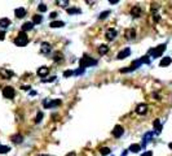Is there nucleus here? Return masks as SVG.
I'll list each match as a JSON object with an SVG mask.
<instances>
[{
    "instance_id": "obj_30",
    "label": "nucleus",
    "mask_w": 172,
    "mask_h": 156,
    "mask_svg": "<svg viewBox=\"0 0 172 156\" xmlns=\"http://www.w3.org/2000/svg\"><path fill=\"white\" fill-rule=\"evenodd\" d=\"M8 151H10V147H8V146H0V154H7Z\"/></svg>"
},
{
    "instance_id": "obj_7",
    "label": "nucleus",
    "mask_w": 172,
    "mask_h": 156,
    "mask_svg": "<svg viewBox=\"0 0 172 156\" xmlns=\"http://www.w3.org/2000/svg\"><path fill=\"white\" fill-rule=\"evenodd\" d=\"M123 133H124L123 126H120V125H115V126H114V129H113V135H114L115 138H120V137L123 135Z\"/></svg>"
},
{
    "instance_id": "obj_16",
    "label": "nucleus",
    "mask_w": 172,
    "mask_h": 156,
    "mask_svg": "<svg viewBox=\"0 0 172 156\" xmlns=\"http://www.w3.org/2000/svg\"><path fill=\"white\" fill-rule=\"evenodd\" d=\"M154 135V133L153 131H149V133H146L145 135H144V139H142V144H141V147H145L146 146V143L151 139V137Z\"/></svg>"
},
{
    "instance_id": "obj_35",
    "label": "nucleus",
    "mask_w": 172,
    "mask_h": 156,
    "mask_svg": "<svg viewBox=\"0 0 172 156\" xmlns=\"http://www.w3.org/2000/svg\"><path fill=\"white\" fill-rule=\"evenodd\" d=\"M83 72H84V69H82V68H79V69H78L76 72H74V74H76V76H79V74H82Z\"/></svg>"
},
{
    "instance_id": "obj_3",
    "label": "nucleus",
    "mask_w": 172,
    "mask_h": 156,
    "mask_svg": "<svg viewBox=\"0 0 172 156\" xmlns=\"http://www.w3.org/2000/svg\"><path fill=\"white\" fill-rule=\"evenodd\" d=\"M164 49H166V44H161V46H158V47H155V48L149 49V55H150L153 59H157V57H161V56H162V53L164 52Z\"/></svg>"
},
{
    "instance_id": "obj_33",
    "label": "nucleus",
    "mask_w": 172,
    "mask_h": 156,
    "mask_svg": "<svg viewBox=\"0 0 172 156\" xmlns=\"http://www.w3.org/2000/svg\"><path fill=\"white\" fill-rule=\"evenodd\" d=\"M72 74H74V72H72V70H65V72H64V77H65V78L70 77V76H72Z\"/></svg>"
},
{
    "instance_id": "obj_25",
    "label": "nucleus",
    "mask_w": 172,
    "mask_h": 156,
    "mask_svg": "<svg viewBox=\"0 0 172 156\" xmlns=\"http://www.w3.org/2000/svg\"><path fill=\"white\" fill-rule=\"evenodd\" d=\"M107 52H109V47H107L106 44H102V46L99 47V53H100V55H106Z\"/></svg>"
},
{
    "instance_id": "obj_21",
    "label": "nucleus",
    "mask_w": 172,
    "mask_h": 156,
    "mask_svg": "<svg viewBox=\"0 0 172 156\" xmlns=\"http://www.w3.org/2000/svg\"><path fill=\"white\" fill-rule=\"evenodd\" d=\"M171 63H172L171 57H168V56H167V57H163V59L161 60L159 65H161V66H168V65H170Z\"/></svg>"
},
{
    "instance_id": "obj_6",
    "label": "nucleus",
    "mask_w": 172,
    "mask_h": 156,
    "mask_svg": "<svg viewBox=\"0 0 172 156\" xmlns=\"http://www.w3.org/2000/svg\"><path fill=\"white\" fill-rule=\"evenodd\" d=\"M116 35H118V31H116L115 29H113V27L107 29L106 33H105V38L107 39V40H113V39H115L116 38Z\"/></svg>"
},
{
    "instance_id": "obj_32",
    "label": "nucleus",
    "mask_w": 172,
    "mask_h": 156,
    "mask_svg": "<svg viewBox=\"0 0 172 156\" xmlns=\"http://www.w3.org/2000/svg\"><path fill=\"white\" fill-rule=\"evenodd\" d=\"M41 118H43V113H41V112H38L36 118H35V122H36V124H39V122L41 121Z\"/></svg>"
},
{
    "instance_id": "obj_45",
    "label": "nucleus",
    "mask_w": 172,
    "mask_h": 156,
    "mask_svg": "<svg viewBox=\"0 0 172 156\" xmlns=\"http://www.w3.org/2000/svg\"><path fill=\"white\" fill-rule=\"evenodd\" d=\"M168 147H170V148H171V150H172V142H171V143H170V144H168Z\"/></svg>"
},
{
    "instance_id": "obj_11",
    "label": "nucleus",
    "mask_w": 172,
    "mask_h": 156,
    "mask_svg": "<svg viewBox=\"0 0 172 156\" xmlns=\"http://www.w3.org/2000/svg\"><path fill=\"white\" fill-rule=\"evenodd\" d=\"M130 55H131V49H130V48H124L123 51H120V52L118 53V56H116V57H118L119 60H123V59L128 57Z\"/></svg>"
},
{
    "instance_id": "obj_37",
    "label": "nucleus",
    "mask_w": 172,
    "mask_h": 156,
    "mask_svg": "<svg viewBox=\"0 0 172 156\" xmlns=\"http://www.w3.org/2000/svg\"><path fill=\"white\" fill-rule=\"evenodd\" d=\"M56 17H57V13L56 12H52L51 16H49V18H56Z\"/></svg>"
},
{
    "instance_id": "obj_28",
    "label": "nucleus",
    "mask_w": 172,
    "mask_h": 156,
    "mask_svg": "<svg viewBox=\"0 0 172 156\" xmlns=\"http://www.w3.org/2000/svg\"><path fill=\"white\" fill-rule=\"evenodd\" d=\"M110 13H111L110 10H105V12H101V13H100V16H99V18H100V20H105V18H106V17H107Z\"/></svg>"
},
{
    "instance_id": "obj_1",
    "label": "nucleus",
    "mask_w": 172,
    "mask_h": 156,
    "mask_svg": "<svg viewBox=\"0 0 172 156\" xmlns=\"http://www.w3.org/2000/svg\"><path fill=\"white\" fill-rule=\"evenodd\" d=\"M96 64H97V61L93 60L92 57H89L88 55H83V57L79 60V65H80L82 69L88 68V66H92V65H96Z\"/></svg>"
},
{
    "instance_id": "obj_9",
    "label": "nucleus",
    "mask_w": 172,
    "mask_h": 156,
    "mask_svg": "<svg viewBox=\"0 0 172 156\" xmlns=\"http://www.w3.org/2000/svg\"><path fill=\"white\" fill-rule=\"evenodd\" d=\"M136 113L140 115V116H142V115H145L146 112H148V105L145 104V103H141V104H138L137 107H136Z\"/></svg>"
},
{
    "instance_id": "obj_17",
    "label": "nucleus",
    "mask_w": 172,
    "mask_h": 156,
    "mask_svg": "<svg viewBox=\"0 0 172 156\" xmlns=\"http://www.w3.org/2000/svg\"><path fill=\"white\" fill-rule=\"evenodd\" d=\"M33 27H34V24H33V21H31V22H30V21H27V22H25V24L22 25V31L25 33V31L33 30Z\"/></svg>"
},
{
    "instance_id": "obj_14",
    "label": "nucleus",
    "mask_w": 172,
    "mask_h": 156,
    "mask_svg": "<svg viewBox=\"0 0 172 156\" xmlns=\"http://www.w3.org/2000/svg\"><path fill=\"white\" fill-rule=\"evenodd\" d=\"M14 14H16V17L17 18H22V17H25L26 16V9L25 8H17L16 10H14Z\"/></svg>"
},
{
    "instance_id": "obj_43",
    "label": "nucleus",
    "mask_w": 172,
    "mask_h": 156,
    "mask_svg": "<svg viewBox=\"0 0 172 156\" xmlns=\"http://www.w3.org/2000/svg\"><path fill=\"white\" fill-rule=\"evenodd\" d=\"M66 156H75V152H70V154H67Z\"/></svg>"
},
{
    "instance_id": "obj_42",
    "label": "nucleus",
    "mask_w": 172,
    "mask_h": 156,
    "mask_svg": "<svg viewBox=\"0 0 172 156\" xmlns=\"http://www.w3.org/2000/svg\"><path fill=\"white\" fill-rule=\"evenodd\" d=\"M22 88H23V90H30V88H31V87H30V86H23V87H22Z\"/></svg>"
},
{
    "instance_id": "obj_40",
    "label": "nucleus",
    "mask_w": 172,
    "mask_h": 156,
    "mask_svg": "<svg viewBox=\"0 0 172 156\" xmlns=\"http://www.w3.org/2000/svg\"><path fill=\"white\" fill-rule=\"evenodd\" d=\"M154 20H155V21H159V20H161V17H159L158 14H154Z\"/></svg>"
},
{
    "instance_id": "obj_22",
    "label": "nucleus",
    "mask_w": 172,
    "mask_h": 156,
    "mask_svg": "<svg viewBox=\"0 0 172 156\" xmlns=\"http://www.w3.org/2000/svg\"><path fill=\"white\" fill-rule=\"evenodd\" d=\"M0 74L5 78V79H9V78L13 76V73L9 72V70H7V69H0Z\"/></svg>"
},
{
    "instance_id": "obj_34",
    "label": "nucleus",
    "mask_w": 172,
    "mask_h": 156,
    "mask_svg": "<svg viewBox=\"0 0 172 156\" xmlns=\"http://www.w3.org/2000/svg\"><path fill=\"white\" fill-rule=\"evenodd\" d=\"M56 76H53V77H51V78H44L43 79V82H53V81H56Z\"/></svg>"
},
{
    "instance_id": "obj_5",
    "label": "nucleus",
    "mask_w": 172,
    "mask_h": 156,
    "mask_svg": "<svg viewBox=\"0 0 172 156\" xmlns=\"http://www.w3.org/2000/svg\"><path fill=\"white\" fill-rule=\"evenodd\" d=\"M14 95H16V91H14L13 87L7 86V87L3 88V96H4V98H7V99H13Z\"/></svg>"
},
{
    "instance_id": "obj_24",
    "label": "nucleus",
    "mask_w": 172,
    "mask_h": 156,
    "mask_svg": "<svg viewBox=\"0 0 172 156\" xmlns=\"http://www.w3.org/2000/svg\"><path fill=\"white\" fill-rule=\"evenodd\" d=\"M64 25H65V22H62V21H52V22L49 24V26H51V27H54V29H56V27H62Z\"/></svg>"
},
{
    "instance_id": "obj_13",
    "label": "nucleus",
    "mask_w": 172,
    "mask_h": 156,
    "mask_svg": "<svg viewBox=\"0 0 172 156\" xmlns=\"http://www.w3.org/2000/svg\"><path fill=\"white\" fill-rule=\"evenodd\" d=\"M124 37H126V39H128V40L135 39V37H136V31H135L133 29H127L126 33H124Z\"/></svg>"
},
{
    "instance_id": "obj_4",
    "label": "nucleus",
    "mask_w": 172,
    "mask_h": 156,
    "mask_svg": "<svg viewBox=\"0 0 172 156\" xmlns=\"http://www.w3.org/2000/svg\"><path fill=\"white\" fill-rule=\"evenodd\" d=\"M61 99H44L43 100V107L45 109H49V108H54V107H58L61 105Z\"/></svg>"
},
{
    "instance_id": "obj_39",
    "label": "nucleus",
    "mask_w": 172,
    "mask_h": 156,
    "mask_svg": "<svg viewBox=\"0 0 172 156\" xmlns=\"http://www.w3.org/2000/svg\"><path fill=\"white\" fill-rule=\"evenodd\" d=\"M58 4H62V7H66V5L69 4V1H61V3H58Z\"/></svg>"
},
{
    "instance_id": "obj_19",
    "label": "nucleus",
    "mask_w": 172,
    "mask_h": 156,
    "mask_svg": "<svg viewBox=\"0 0 172 156\" xmlns=\"http://www.w3.org/2000/svg\"><path fill=\"white\" fill-rule=\"evenodd\" d=\"M128 151L130 152H133V154H137V152H140L141 151V144H131L130 146V148H128Z\"/></svg>"
},
{
    "instance_id": "obj_41",
    "label": "nucleus",
    "mask_w": 172,
    "mask_h": 156,
    "mask_svg": "<svg viewBox=\"0 0 172 156\" xmlns=\"http://www.w3.org/2000/svg\"><path fill=\"white\" fill-rule=\"evenodd\" d=\"M118 0H110V4H116Z\"/></svg>"
},
{
    "instance_id": "obj_8",
    "label": "nucleus",
    "mask_w": 172,
    "mask_h": 156,
    "mask_svg": "<svg viewBox=\"0 0 172 156\" xmlns=\"http://www.w3.org/2000/svg\"><path fill=\"white\" fill-rule=\"evenodd\" d=\"M51 49H52L51 43H48V42H43V43L40 44V52H41V53L47 55V53H49V52H51Z\"/></svg>"
},
{
    "instance_id": "obj_29",
    "label": "nucleus",
    "mask_w": 172,
    "mask_h": 156,
    "mask_svg": "<svg viewBox=\"0 0 172 156\" xmlns=\"http://www.w3.org/2000/svg\"><path fill=\"white\" fill-rule=\"evenodd\" d=\"M54 61H56V63L62 61V55H61L60 52H56V53H54Z\"/></svg>"
},
{
    "instance_id": "obj_15",
    "label": "nucleus",
    "mask_w": 172,
    "mask_h": 156,
    "mask_svg": "<svg viewBox=\"0 0 172 156\" xmlns=\"http://www.w3.org/2000/svg\"><path fill=\"white\" fill-rule=\"evenodd\" d=\"M36 73H38V76H39V77H45V76L49 73V69H48L47 66H40V68L38 69V72H36Z\"/></svg>"
},
{
    "instance_id": "obj_23",
    "label": "nucleus",
    "mask_w": 172,
    "mask_h": 156,
    "mask_svg": "<svg viewBox=\"0 0 172 156\" xmlns=\"http://www.w3.org/2000/svg\"><path fill=\"white\" fill-rule=\"evenodd\" d=\"M66 12L72 16V14H79V13H82V9H80V8H67Z\"/></svg>"
},
{
    "instance_id": "obj_27",
    "label": "nucleus",
    "mask_w": 172,
    "mask_h": 156,
    "mask_svg": "<svg viewBox=\"0 0 172 156\" xmlns=\"http://www.w3.org/2000/svg\"><path fill=\"white\" fill-rule=\"evenodd\" d=\"M100 154H101L102 156L109 155V154H110V148H109V147H102V148L100 150Z\"/></svg>"
},
{
    "instance_id": "obj_2",
    "label": "nucleus",
    "mask_w": 172,
    "mask_h": 156,
    "mask_svg": "<svg viewBox=\"0 0 172 156\" xmlns=\"http://www.w3.org/2000/svg\"><path fill=\"white\" fill-rule=\"evenodd\" d=\"M27 43H29V37H27L23 31H21V33L16 37V39H14V44L18 46V47H25Z\"/></svg>"
},
{
    "instance_id": "obj_44",
    "label": "nucleus",
    "mask_w": 172,
    "mask_h": 156,
    "mask_svg": "<svg viewBox=\"0 0 172 156\" xmlns=\"http://www.w3.org/2000/svg\"><path fill=\"white\" fill-rule=\"evenodd\" d=\"M122 156H127V151H124V152L122 154Z\"/></svg>"
},
{
    "instance_id": "obj_36",
    "label": "nucleus",
    "mask_w": 172,
    "mask_h": 156,
    "mask_svg": "<svg viewBox=\"0 0 172 156\" xmlns=\"http://www.w3.org/2000/svg\"><path fill=\"white\" fill-rule=\"evenodd\" d=\"M141 156H153V152H151V151H145Z\"/></svg>"
},
{
    "instance_id": "obj_20",
    "label": "nucleus",
    "mask_w": 172,
    "mask_h": 156,
    "mask_svg": "<svg viewBox=\"0 0 172 156\" xmlns=\"http://www.w3.org/2000/svg\"><path fill=\"white\" fill-rule=\"evenodd\" d=\"M153 125H154L155 133H157V134H159V133H161V130H162V124H161V121H159V120H154Z\"/></svg>"
},
{
    "instance_id": "obj_38",
    "label": "nucleus",
    "mask_w": 172,
    "mask_h": 156,
    "mask_svg": "<svg viewBox=\"0 0 172 156\" xmlns=\"http://www.w3.org/2000/svg\"><path fill=\"white\" fill-rule=\"evenodd\" d=\"M4 38H5V33L4 31H0V40H3Z\"/></svg>"
},
{
    "instance_id": "obj_46",
    "label": "nucleus",
    "mask_w": 172,
    "mask_h": 156,
    "mask_svg": "<svg viewBox=\"0 0 172 156\" xmlns=\"http://www.w3.org/2000/svg\"><path fill=\"white\" fill-rule=\"evenodd\" d=\"M40 156H48V155H40Z\"/></svg>"
},
{
    "instance_id": "obj_31",
    "label": "nucleus",
    "mask_w": 172,
    "mask_h": 156,
    "mask_svg": "<svg viewBox=\"0 0 172 156\" xmlns=\"http://www.w3.org/2000/svg\"><path fill=\"white\" fill-rule=\"evenodd\" d=\"M38 9H39V12H41V13H43V12H47V5L41 3V4L38 5Z\"/></svg>"
},
{
    "instance_id": "obj_12",
    "label": "nucleus",
    "mask_w": 172,
    "mask_h": 156,
    "mask_svg": "<svg viewBox=\"0 0 172 156\" xmlns=\"http://www.w3.org/2000/svg\"><path fill=\"white\" fill-rule=\"evenodd\" d=\"M10 141H12L13 143L18 144V143H22V142H23V137H22L21 134H13V135L10 137Z\"/></svg>"
},
{
    "instance_id": "obj_10",
    "label": "nucleus",
    "mask_w": 172,
    "mask_h": 156,
    "mask_svg": "<svg viewBox=\"0 0 172 156\" xmlns=\"http://www.w3.org/2000/svg\"><path fill=\"white\" fill-rule=\"evenodd\" d=\"M141 13H142V9H141L138 5L132 7V9H131V16H132V17L137 18V17H140V16H141Z\"/></svg>"
},
{
    "instance_id": "obj_26",
    "label": "nucleus",
    "mask_w": 172,
    "mask_h": 156,
    "mask_svg": "<svg viewBox=\"0 0 172 156\" xmlns=\"http://www.w3.org/2000/svg\"><path fill=\"white\" fill-rule=\"evenodd\" d=\"M43 21V17L40 16V14H35V16H33V24H40Z\"/></svg>"
},
{
    "instance_id": "obj_18",
    "label": "nucleus",
    "mask_w": 172,
    "mask_h": 156,
    "mask_svg": "<svg viewBox=\"0 0 172 156\" xmlns=\"http://www.w3.org/2000/svg\"><path fill=\"white\" fill-rule=\"evenodd\" d=\"M10 26V20L9 18H0V27L7 29Z\"/></svg>"
}]
</instances>
